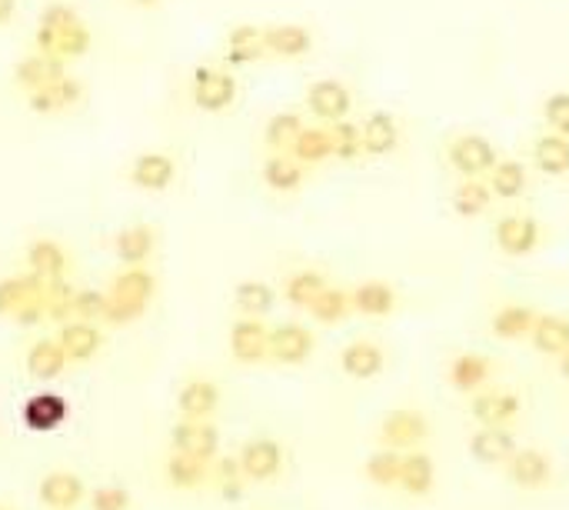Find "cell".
Returning <instances> with one entry per match:
<instances>
[{
	"label": "cell",
	"instance_id": "1",
	"mask_svg": "<svg viewBox=\"0 0 569 510\" xmlns=\"http://www.w3.org/2000/svg\"><path fill=\"white\" fill-rule=\"evenodd\" d=\"M93 43L90 27L84 24V17L71 8V4H50L40 14V27H37V50L50 58H84Z\"/></svg>",
	"mask_w": 569,
	"mask_h": 510
},
{
	"label": "cell",
	"instance_id": "2",
	"mask_svg": "<svg viewBox=\"0 0 569 510\" xmlns=\"http://www.w3.org/2000/svg\"><path fill=\"white\" fill-rule=\"evenodd\" d=\"M153 294H157V277H153L143 264L127 268L114 277L111 290H108V308H103V324L121 327V324H134L147 314Z\"/></svg>",
	"mask_w": 569,
	"mask_h": 510
},
{
	"label": "cell",
	"instance_id": "3",
	"mask_svg": "<svg viewBox=\"0 0 569 510\" xmlns=\"http://www.w3.org/2000/svg\"><path fill=\"white\" fill-rule=\"evenodd\" d=\"M50 284L37 274H21L0 281V318H14L17 324H40L47 321V297Z\"/></svg>",
	"mask_w": 569,
	"mask_h": 510
},
{
	"label": "cell",
	"instance_id": "4",
	"mask_svg": "<svg viewBox=\"0 0 569 510\" xmlns=\"http://www.w3.org/2000/svg\"><path fill=\"white\" fill-rule=\"evenodd\" d=\"M446 161L459 177H486L496 167L500 154H496V147L490 144V137L459 134L446 144Z\"/></svg>",
	"mask_w": 569,
	"mask_h": 510
},
{
	"label": "cell",
	"instance_id": "5",
	"mask_svg": "<svg viewBox=\"0 0 569 510\" xmlns=\"http://www.w3.org/2000/svg\"><path fill=\"white\" fill-rule=\"evenodd\" d=\"M237 461L250 484H270L283 474L287 453H283V444L274 437H253L240 447Z\"/></svg>",
	"mask_w": 569,
	"mask_h": 510
},
{
	"label": "cell",
	"instance_id": "6",
	"mask_svg": "<svg viewBox=\"0 0 569 510\" xmlns=\"http://www.w3.org/2000/svg\"><path fill=\"white\" fill-rule=\"evenodd\" d=\"M317 350V337L306 324L287 321L270 327V361L280 368H300L306 364Z\"/></svg>",
	"mask_w": 569,
	"mask_h": 510
},
{
	"label": "cell",
	"instance_id": "7",
	"mask_svg": "<svg viewBox=\"0 0 569 510\" xmlns=\"http://www.w3.org/2000/svg\"><path fill=\"white\" fill-rule=\"evenodd\" d=\"M237 100V80L220 67H197L193 74V104L206 114H220Z\"/></svg>",
	"mask_w": 569,
	"mask_h": 510
},
{
	"label": "cell",
	"instance_id": "8",
	"mask_svg": "<svg viewBox=\"0 0 569 510\" xmlns=\"http://www.w3.org/2000/svg\"><path fill=\"white\" fill-rule=\"evenodd\" d=\"M306 111L324 124H337V121L350 117L353 94L343 80H333V77L314 80L306 87Z\"/></svg>",
	"mask_w": 569,
	"mask_h": 510
},
{
	"label": "cell",
	"instance_id": "9",
	"mask_svg": "<svg viewBox=\"0 0 569 510\" xmlns=\"http://www.w3.org/2000/svg\"><path fill=\"white\" fill-rule=\"evenodd\" d=\"M230 353L237 364H264L270 361V327L264 318H240L230 327Z\"/></svg>",
	"mask_w": 569,
	"mask_h": 510
},
{
	"label": "cell",
	"instance_id": "10",
	"mask_svg": "<svg viewBox=\"0 0 569 510\" xmlns=\"http://www.w3.org/2000/svg\"><path fill=\"white\" fill-rule=\"evenodd\" d=\"M509 484L523 487V490H543L553 481V461L549 453L536 450V447H516L513 457L503 464Z\"/></svg>",
	"mask_w": 569,
	"mask_h": 510
},
{
	"label": "cell",
	"instance_id": "11",
	"mask_svg": "<svg viewBox=\"0 0 569 510\" xmlns=\"http://www.w3.org/2000/svg\"><path fill=\"white\" fill-rule=\"evenodd\" d=\"M493 240L506 258H527L540 247V224L530 214H506L496 221Z\"/></svg>",
	"mask_w": 569,
	"mask_h": 510
},
{
	"label": "cell",
	"instance_id": "12",
	"mask_svg": "<svg viewBox=\"0 0 569 510\" xmlns=\"http://www.w3.org/2000/svg\"><path fill=\"white\" fill-rule=\"evenodd\" d=\"M427 437H430V421L420 411H393L380 427V444L400 453L417 450L420 444H427Z\"/></svg>",
	"mask_w": 569,
	"mask_h": 510
},
{
	"label": "cell",
	"instance_id": "13",
	"mask_svg": "<svg viewBox=\"0 0 569 510\" xmlns=\"http://www.w3.org/2000/svg\"><path fill=\"white\" fill-rule=\"evenodd\" d=\"M21 418H24V427L27 431L50 434V431H58L71 418V403L61 394H54V390H40V394H34V397L24 400Z\"/></svg>",
	"mask_w": 569,
	"mask_h": 510
},
{
	"label": "cell",
	"instance_id": "14",
	"mask_svg": "<svg viewBox=\"0 0 569 510\" xmlns=\"http://www.w3.org/2000/svg\"><path fill=\"white\" fill-rule=\"evenodd\" d=\"M170 447L190 457H203V461H214L220 453V431L214 421H184L170 431Z\"/></svg>",
	"mask_w": 569,
	"mask_h": 510
},
{
	"label": "cell",
	"instance_id": "15",
	"mask_svg": "<svg viewBox=\"0 0 569 510\" xmlns=\"http://www.w3.org/2000/svg\"><path fill=\"white\" fill-rule=\"evenodd\" d=\"M37 497L47 510H77L87 500V484L71 471H50L40 477Z\"/></svg>",
	"mask_w": 569,
	"mask_h": 510
},
{
	"label": "cell",
	"instance_id": "16",
	"mask_svg": "<svg viewBox=\"0 0 569 510\" xmlns=\"http://www.w3.org/2000/svg\"><path fill=\"white\" fill-rule=\"evenodd\" d=\"M177 411L184 421H214L220 411V387L211 377H190L177 394Z\"/></svg>",
	"mask_w": 569,
	"mask_h": 510
},
{
	"label": "cell",
	"instance_id": "17",
	"mask_svg": "<svg viewBox=\"0 0 569 510\" xmlns=\"http://www.w3.org/2000/svg\"><path fill=\"white\" fill-rule=\"evenodd\" d=\"M80 94H84L80 80L71 77V74H61L58 80H50V84L30 90V94H27V104H30L34 114L50 117V114H64V111H71V108L77 104V100H80Z\"/></svg>",
	"mask_w": 569,
	"mask_h": 510
},
{
	"label": "cell",
	"instance_id": "18",
	"mask_svg": "<svg viewBox=\"0 0 569 510\" xmlns=\"http://www.w3.org/2000/svg\"><path fill=\"white\" fill-rule=\"evenodd\" d=\"M473 418L480 427H509L516 418H520V397L513 390H477L473 397Z\"/></svg>",
	"mask_w": 569,
	"mask_h": 510
},
{
	"label": "cell",
	"instance_id": "19",
	"mask_svg": "<svg viewBox=\"0 0 569 510\" xmlns=\"http://www.w3.org/2000/svg\"><path fill=\"white\" fill-rule=\"evenodd\" d=\"M58 340H61L71 364H87L103 347V331L97 327V321H67V324H61Z\"/></svg>",
	"mask_w": 569,
	"mask_h": 510
},
{
	"label": "cell",
	"instance_id": "20",
	"mask_svg": "<svg viewBox=\"0 0 569 510\" xmlns=\"http://www.w3.org/2000/svg\"><path fill=\"white\" fill-rule=\"evenodd\" d=\"M387 364L383 347L374 340H350L340 353V368L353 381H374Z\"/></svg>",
	"mask_w": 569,
	"mask_h": 510
},
{
	"label": "cell",
	"instance_id": "21",
	"mask_svg": "<svg viewBox=\"0 0 569 510\" xmlns=\"http://www.w3.org/2000/svg\"><path fill=\"white\" fill-rule=\"evenodd\" d=\"M264 47H267L270 58L293 61V58L309 54L314 34H309V27H303V24H274V27H264Z\"/></svg>",
	"mask_w": 569,
	"mask_h": 510
},
{
	"label": "cell",
	"instance_id": "22",
	"mask_svg": "<svg viewBox=\"0 0 569 510\" xmlns=\"http://www.w3.org/2000/svg\"><path fill=\"white\" fill-rule=\"evenodd\" d=\"M516 450V437L509 427H480L473 437H470V453L477 464H486V468H503Z\"/></svg>",
	"mask_w": 569,
	"mask_h": 510
},
{
	"label": "cell",
	"instance_id": "23",
	"mask_svg": "<svg viewBox=\"0 0 569 510\" xmlns=\"http://www.w3.org/2000/svg\"><path fill=\"white\" fill-rule=\"evenodd\" d=\"M164 477L174 490H200L211 484V461L170 450L167 464H164Z\"/></svg>",
	"mask_w": 569,
	"mask_h": 510
},
{
	"label": "cell",
	"instance_id": "24",
	"mask_svg": "<svg viewBox=\"0 0 569 510\" xmlns=\"http://www.w3.org/2000/svg\"><path fill=\"white\" fill-rule=\"evenodd\" d=\"M177 177V164L174 158L161 154V150H147V154H140L130 167V181L140 187V190H167Z\"/></svg>",
	"mask_w": 569,
	"mask_h": 510
},
{
	"label": "cell",
	"instance_id": "25",
	"mask_svg": "<svg viewBox=\"0 0 569 510\" xmlns=\"http://www.w3.org/2000/svg\"><path fill=\"white\" fill-rule=\"evenodd\" d=\"M437 484V464L433 457L423 453L420 447L417 450H406L403 453V468H400V490L409 494V497H427Z\"/></svg>",
	"mask_w": 569,
	"mask_h": 510
},
{
	"label": "cell",
	"instance_id": "26",
	"mask_svg": "<svg viewBox=\"0 0 569 510\" xmlns=\"http://www.w3.org/2000/svg\"><path fill=\"white\" fill-rule=\"evenodd\" d=\"M359 130H364V150L374 158L393 154V150L400 147V121L390 111L367 114L364 124H359Z\"/></svg>",
	"mask_w": 569,
	"mask_h": 510
},
{
	"label": "cell",
	"instance_id": "27",
	"mask_svg": "<svg viewBox=\"0 0 569 510\" xmlns=\"http://www.w3.org/2000/svg\"><path fill=\"white\" fill-rule=\"evenodd\" d=\"M27 268H30V274H37L43 281H64L67 268H71V258L58 240L40 237L27 247Z\"/></svg>",
	"mask_w": 569,
	"mask_h": 510
},
{
	"label": "cell",
	"instance_id": "28",
	"mask_svg": "<svg viewBox=\"0 0 569 510\" xmlns=\"http://www.w3.org/2000/svg\"><path fill=\"white\" fill-rule=\"evenodd\" d=\"M267 54L264 47V27L256 24H240L227 34V47H224V61L233 64V67H243V64H256Z\"/></svg>",
	"mask_w": 569,
	"mask_h": 510
},
{
	"label": "cell",
	"instance_id": "29",
	"mask_svg": "<svg viewBox=\"0 0 569 510\" xmlns=\"http://www.w3.org/2000/svg\"><path fill=\"white\" fill-rule=\"evenodd\" d=\"M67 364H71L67 353H64L61 340H54V337H40L27 350V371L37 381H58L67 371Z\"/></svg>",
	"mask_w": 569,
	"mask_h": 510
},
{
	"label": "cell",
	"instance_id": "30",
	"mask_svg": "<svg viewBox=\"0 0 569 510\" xmlns=\"http://www.w3.org/2000/svg\"><path fill=\"white\" fill-rule=\"evenodd\" d=\"M493 377V364L483 353H459L450 364V384L459 394H477L486 387V381Z\"/></svg>",
	"mask_w": 569,
	"mask_h": 510
},
{
	"label": "cell",
	"instance_id": "31",
	"mask_svg": "<svg viewBox=\"0 0 569 510\" xmlns=\"http://www.w3.org/2000/svg\"><path fill=\"white\" fill-rule=\"evenodd\" d=\"M533 164L546 177H562L569 174V137L559 134H540L533 140Z\"/></svg>",
	"mask_w": 569,
	"mask_h": 510
},
{
	"label": "cell",
	"instance_id": "32",
	"mask_svg": "<svg viewBox=\"0 0 569 510\" xmlns=\"http://www.w3.org/2000/svg\"><path fill=\"white\" fill-rule=\"evenodd\" d=\"M353 314L364 318H390L396 311V290L383 281H367L359 284L353 294Z\"/></svg>",
	"mask_w": 569,
	"mask_h": 510
},
{
	"label": "cell",
	"instance_id": "33",
	"mask_svg": "<svg viewBox=\"0 0 569 510\" xmlns=\"http://www.w3.org/2000/svg\"><path fill=\"white\" fill-rule=\"evenodd\" d=\"M536 311L527 308V303H506L493 314V337L500 340H527L533 334V324H536Z\"/></svg>",
	"mask_w": 569,
	"mask_h": 510
},
{
	"label": "cell",
	"instance_id": "34",
	"mask_svg": "<svg viewBox=\"0 0 569 510\" xmlns=\"http://www.w3.org/2000/svg\"><path fill=\"white\" fill-rule=\"evenodd\" d=\"M493 190L486 184V177H463L453 190V211L459 217H480L490 211V203H493Z\"/></svg>",
	"mask_w": 569,
	"mask_h": 510
},
{
	"label": "cell",
	"instance_id": "35",
	"mask_svg": "<svg viewBox=\"0 0 569 510\" xmlns=\"http://www.w3.org/2000/svg\"><path fill=\"white\" fill-rule=\"evenodd\" d=\"M153 247H157V234H153L150 224H134V227H124L114 240V250H117V258L127 264V268H137L143 264Z\"/></svg>",
	"mask_w": 569,
	"mask_h": 510
},
{
	"label": "cell",
	"instance_id": "36",
	"mask_svg": "<svg viewBox=\"0 0 569 510\" xmlns=\"http://www.w3.org/2000/svg\"><path fill=\"white\" fill-rule=\"evenodd\" d=\"M306 181V164H300L293 154H270L264 164V184L277 194H293Z\"/></svg>",
	"mask_w": 569,
	"mask_h": 510
},
{
	"label": "cell",
	"instance_id": "37",
	"mask_svg": "<svg viewBox=\"0 0 569 510\" xmlns=\"http://www.w3.org/2000/svg\"><path fill=\"white\" fill-rule=\"evenodd\" d=\"M61 74H67L64 71V61L61 58H50V54H30V58H24L21 64H17V71H14V80L30 94V90H37V87H43V84H50V80H58Z\"/></svg>",
	"mask_w": 569,
	"mask_h": 510
},
{
	"label": "cell",
	"instance_id": "38",
	"mask_svg": "<svg viewBox=\"0 0 569 510\" xmlns=\"http://www.w3.org/2000/svg\"><path fill=\"white\" fill-rule=\"evenodd\" d=\"M486 184L493 190L496 200H513V197H520L530 184V174L520 161H509V158H500L496 167L486 174Z\"/></svg>",
	"mask_w": 569,
	"mask_h": 510
},
{
	"label": "cell",
	"instance_id": "39",
	"mask_svg": "<svg viewBox=\"0 0 569 510\" xmlns=\"http://www.w3.org/2000/svg\"><path fill=\"white\" fill-rule=\"evenodd\" d=\"M533 347L546 357H559L569 347V321L559 314H540L530 334Z\"/></svg>",
	"mask_w": 569,
	"mask_h": 510
},
{
	"label": "cell",
	"instance_id": "40",
	"mask_svg": "<svg viewBox=\"0 0 569 510\" xmlns=\"http://www.w3.org/2000/svg\"><path fill=\"white\" fill-rule=\"evenodd\" d=\"M303 127H306L303 117L293 114V111L274 114V117L267 121V127H264V144L270 147V154H290L293 144H296V137L303 134Z\"/></svg>",
	"mask_w": 569,
	"mask_h": 510
},
{
	"label": "cell",
	"instance_id": "41",
	"mask_svg": "<svg viewBox=\"0 0 569 510\" xmlns=\"http://www.w3.org/2000/svg\"><path fill=\"white\" fill-rule=\"evenodd\" d=\"M306 314L314 318L317 324H340V321H346V318L353 314V297H350L346 290L327 284V287L317 294V300L306 308Z\"/></svg>",
	"mask_w": 569,
	"mask_h": 510
},
{
	"label": "cell",
	"instance_id": "42",
	"mask_svg": "<svg viewBox=\"0 0 569 510\" xmlns=\"http://www.w3.org/2000/svg\"><path fill=\"white\" fill-rule=\"evenodd\" d=\"M233 303H237L240 318H264V314L274 311L277 294H274V287L264 284V281H243V284L233 290Z\"/></svg>",
	"mask_w": 569,
	"mask_h": 510
},
{
	"label": "cell",
	"instance_id": "43",
	"mask_svg": "<svg viewBox=\"0 0 569 510\" xmlns=\"http://www.w3.org/2000/svg\"><path fill=\"white\" fill-rule=\"evenodd\" d=\"M400 468H403V453L393 450V447H380L367 457L364 464V474L374 487H396L400 484Z\"/></svg>",
	"mask_w": 569,
	"mask_h": 510
},
{
	"label": "cell",
	"instance_id": "44",
	"mask_svg": "<svg viewBox=\"0 0 569 510\" xmlns=\"http://www.w3.org/2000/svg\"><path fill=\"white\" fill-rule=\"evenodd\" d=\"M211 484L217 487V494H220L224 500H240V497H243V487H246L250 481L243 477L237 457H220V453H217L214 461H211Z\"/></svg>",
	"mask_w": 569,
	"mask_h": 510
},
{
	"label": "cell",
	"instance_id": "45",
	"mask_svg": "<svg viewBox=\"0 0 569 510\" xmlns=\"http://www.w3.org/2000/svg\"><path fill=\"white\" fill-rule=\"evenodd\" d=\"M290 154L300 164H324L327 158H333V147H330V130L327 127H303V134L296 137Z\"/></svg>",
	"mask_w": 569,
	"mask_h": 510
},
{
	"label": "cell",
	"instance_id": "46",
	"mask_svg": "<svg viewBox=\"0 0 569 510\" xmlns=\"http://www.w3.org/2000/svg\"><path fill=\"white\" fill-rule=\"evenodd\" d=\"M327 287V277L320 274V271H296V274H290L287 277V284H283V297L293 303V308H309V303L317 300V294Z\"/></svg>",
	"mask_w": 569,
	"mask_h": 510
},
{
	"label": "cell",
	"instance_id": "47",
	"mask_svg": "<svg viewBox=\"0 0 569 510\" xmlns=\"http://www.w3.org/2000/svg\"><path fill=\"white\" fill-rule=\"evenodd\" d=\"M327 130H330V147H333L337 161H356L359 154H367V150H364V130H359V124L343 117V121L330 124Z\"/></svg>",
	"mask_w": 569,
	"mask_h": 510
},
{
	"label": "cell",
	"instance_id": "48",
	"mask_svg": "<svg viewBox=\"0 0 569 510\" xmlns=\"http://www.w3.org/2000/svg\"><path fill=\"white\" fill-rule=\"evenodd\" d=\"M103 308H108V294L84 287L71 297V321H103Z\"/></svg>",
	"mask_w": 569,
	"mask_h": 510
},
{
	"label": "cell",
	"instance_id": "49",
	"mask_svg": "<svg viewBox=\"0 0 569 510\" xmlns=\"http://www.w3.org/2000/svg\"><path fill=\"white\" fill-rule=\"evenodd\" d=\"M543 124H546L553 134L569 137V94H566V90L546 97V104H543Z\"/></svg>",
	"mask_w": 569,
	"mask_h": 510
},
{
	"label": "cell",
	"instance_id": "50",
	"mask_svg": "<svg viewBox=\"0 0 569 510\" xmlns=\"http://www.w3.org/2000/svg\"><path fill=\"white\" fill-rule=\"evenodd\" d=\"M130 494L121 484H108L90 490V510H130Z\"/></svg>",
	"mask_w": 569,
	"mask_h": 510
},
{
	"label": "cell",
	"instance_id": "51",
	"mask_svg": "<svg viewBox=\"0 0 569 510\" xmlns=\"http://www.w3.org/2000/svg\"><path fill=\"white\" fill-rule=\"evenodd\" d=\"M17 14V0H0V27Z\"/></svg>",
	"mask_w": 569,
	"mask_h": 510
},
{
	"label": "cell",
	"instance_id": "52",
	"mask_svg": "<svg viewBox=\"0 0 569 510\" xmlns=\"http://www.w3.org/2000/svg\"><path fill=\"white\" fill-rule=\"evenodd\" d=\"M556 364H559V374H562V377L569 381V347H566V350H562V353L556 357Z\"/></svg>",
	"mask_w": 569,
	"mask_h": 510
},
{
	"label": "cell",
	"instance_id": "53",
	"mask_svg": "<svg viewBox=\"0 0 569 510\" xmlns=\"http://www.w3.org/2000/svg\"><path fill=\"white\" fill-rule=\"evenodd\" d=\"M134 4H140V8H157L161 0H134Z\"/></svg>",
	"mask_w": 569,
	"mask_h": 510
},
{
	"label": "cell",
	"instance_id": "54",
	"mask_svg": "<svg viewBox=\"0 0 569 510\" xmlns=\"http://www.w3.org/2000/svg\"><path fill=\"white\" fill-rule=\"evenodd\" d=\"M0 510H11V507H4V503H0Z\"/></svg>",
	"mask_w": 569,
	"mask_h": 510
}]
</instances>
